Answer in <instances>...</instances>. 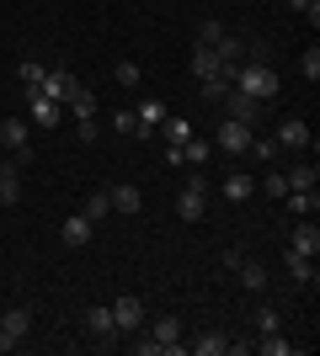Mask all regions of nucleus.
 <instances>
[{
	"label": "nucleus",
	"instance_id": "23",
	"mask_svg": "<svg viewBox=\"0 0 320 356\" xmlns=\"http://www.w3.org/2000/svg\"><path fill=\"white\" fill-rule=\"evenodd\" d=\"M283 176H289V192H315L320 170L315 165H294V170H283Z\"/></svg>",
	"mask_w": 320,
	"mask_h": 356
},
{
	"label": "nucleus",
	"instance_id": "7",
	"mask_svg": "<svg viewBox=\"0 0 320 356\" xmlns=\"http://www.w3.org/2000/svg\"><path fill=\"white\" fill-rule=\"evenodd\" d=\"M0 144L16 154V165H27L32 160V149H27V122H16V118H0Z\"/></svg>",
	"mask_w": 320,
	"mask_h": 356
},
{
	"label": "nucleus",
	"instance_id": "39",
	"mask_svg": "<svg viewBox=\"0 0 320 356\" xmlns=\"http://www.w3.org/2000/svg\"><path fill=\"white\" fill-rule=\"evenodd\" d=\"M96 134H102L96 118H75V138H80V144H96Z\"/></svg>",
	"mask_w": 320,
	"mask_h": 356
},
{
	"label": "nucleus",
	"instance_id": "8",
	"mask_svg": "<svg viewBox=\"0 0 320 356\" xmlns=\"http://www.w3.org/2000/svg\"><path fill=\"white\" fill-rule=\"evenodd\" d=\"M70 86H75V74L64 70V64H54V70H48V74H43V80H38V86H32V90H38V96H48V102H59V106H64V96H70Z\"/></svg>",
	"mask_w": 320,
	"mask_h": 356
},
{
	"label": "nucleus",
	"instance_id": "37",
	"mask_svg": "<svg viewBox=\"0 0 320 356\" xmlns=\"http://www.w3.org/2000/svg\"><path fill=\"white\" fill-rule=\"evenodd\" d=\"M112 80H118V86H139V64H134V59H118Z\"/></svg>",
	"mask_w": 320,
	"mask_h": 356
},
{
	"label": "nucleus",
	"instance_id": "12",
	"mask_svg": "<svg viewBox=\"0 0 320 356\" xmlns=\"http://www.w3.org/2000/svg\"><path fill=\"white\" fill-rule=\"evenodd\" d=\"M91 229H96V223L86 218V213H75V218H64L59 239H64V245H70V250H86V245H91Z\"/></svg>",
	"mask_w": 320,
	"mask_h": 356
},
{
	"label": "nucleus",
	"instance_id": "33",
	"mask_svg": "<svg viewBox=\"0 0 320 356\" xmlns=\"http://www.w3.org/2000/svg\"><path fill=\"white\" fill-rule=\"evenodd\" d=\"M224 43V22H203L198 27V48H219Z\"/></svg>",
	"mask_w": 320,
	"mask_h": 356
},
{
	"label": "nucleus",
	"instance_id": "22",
	"mask_svg": "<svg viewBox=\"0 0 320 356\" xmlns=\"http://www.w3.org/2000/svg\"><path fill=\"white\" fill-rule=\"evenodd\" d=\"M208 154H213V138H198V134H192V138L182 144V165H208Z\"/></svg>",
	"mask_w": 320,
	"mask_h": 356
},
{
	"label": "nucleus",
	"instance_id": "32",
	"mask_svg": "<svg viewBox=\"0 0 320 356\" xmlns=\"http://www.w3.org/2000/svg\"><path fill=\"white\" fill-rule=\"evenodd\" d=\"M43 74H48V70H43V64H38V59H22V64H16V80H22V86H27V90L38 86Z\"/></svg>",
	"mask_w": 320,
	"mask_h": 356
},
{
	"label": "nucleus",
	"instance_id": "20",
	"mask_svg": "<svg viewBox=\"0 0 320 356\" xmlns=\"http://www.w3.org/2000/svg\"><path fill=\"white\" fill-rule=\"evenodd\" d=\"M64 106H70L75 118H96V96H91V90H86V86H80V80H75V86H70V96H64Z\"/></svg>",
	"mask_w": 320,
	"mask_h": 356
},
{
	"label": "nucleus",
	"instance_id": "6",
	"mask_svg": "<svg viewBox=\"0 0 320 356\" xmlns=\"http://www.w3.org/2000/svg\"><path fill=\"white\" fill-rule=\"evenodd\" d=\"M251 134H257V128H245V122L224 118V128L213 134V149H224V154H245V144H251Z\"/></svg>",
	"mask_w": 320,
	"mask_h": 356
},
{
	"label": "nucleus",
	"instance_id": "31",
	"mask_svg": "<svg viewBox=\"0 0 320 356\" xmlns=\"http://www.w3.org/2000/svg\"><path fill=\"white\" fill-rule=\"evenodd\" d=\"M283 202H289V213H320V197L315 192H289Z\"/></svg>",
	"mask_w": 320,
	"mask_h": 356
},
{
	"label": "nucleus",
	"instance_id": "21",
	"mask_svg": "<svg viewBox=\"0 0 320 356\" xmlns=\"http://www.w3.org/2000/svg\"><path fill=\"white\" fill-rule=\"evenodd\" d=\"M229 80H235V64H224L219 74H208V80H203V102H224Z\"/></svg>",
	"mask_w": 320,
	"mask_h": 356
},
{
	"label": "nucleus",
	"instance_id": "30",
	"mask_svg": "<svg viewBox=\"0 0 320 356\" xmlns=\"http://www.w3.org/2000/svg\"><path fill=\"white\" fill-rule=\"evenodd\" d=\"M213 54H219V64H241V54H245V38H229V32H224V43L213 48Z\"/></svg>",
	"mask_w": 320,
	"mask_h": 356
},
{
	"label": "nucleus",
	"instance_id": "36",
	"mask_svg": "<svg viewBox=\"0 0 320 356\" xmlns=\"http://www.w3.org/2000/svg\"><path fill=\"white\" fill-rule=\"evenodd\" d=\"M261 186H267V197H289V176H283V170H267Z\"/></svg>",
	"mask_w": 320,
	"mask_h": 356
},
{
	"label": "nucleus",
	"instance_id": "34",
	"mask_svg": "<svg viewBox=\"0 0 320 356\" xmlns=\"http://www.w3.org/2000/svg\"><path fill=\"white\" fill-rule=\"evenodd\" d=\"M107 213H112V197H107V192H91V202H86V218H107Z\"/></svg>",
	"mask_w": 320,
	"mask_h": 356
},
{
	"label": "nucleus",
	"instance_id": "3",
	"mask_svg": "<svg viewBox=\"0 0 320 356\" xmlns=\"http://www.w3.org/2000/svg\"><path fill=\"white\" fill-rule=\"evenodd\" d=\"M27 335H32V309H22V303H16V309L0 314V351H16Z\"/></svg>",
	"mask_w": 320,
	"mask_h": 356
},
{
	"label": "nucleus",
	"instance_id": "9",
	"mask_svg": "<svg viewBox=\"0 0 320 356\" xmlns=\"http://www.w3.org/2000/svg\"><path fill=\"white\" fill-rule=\"evenodd\" d=\"M273 138H277L283 149H294V154H305V149H310V122H305V118H283Z\"/></svg>",
	"mask_w": 320,
	"mask_h": 356
},
{
	"label": "nucleus",
	"instance_id": "24",
	"mask_svg": "<svg viewBox=\"0 0 320 356\" xmlns=\"http://www.w3.org/2000/svg\"><path fill=\"white\" fill-rule=\"evenodd\" d=\"M219 70H224V64H219L213 48H192V74H198V80H208V74H219Z\"/></svg>",
	"mask_w": 320,
	"mask_h": 356
},
{
	"label": "nucleus",
	"instance_id": "27",
	"mask_svg": "<svg viewBox=\"0 0 320 356\" xmlns=\"http://www.w3.org/2000/svg\"><path fill=\"white\" fill-rule=\"evenodd\" d=\"M112 213H139V186H112Z\"/></svg>",
	"mask_w": 320,
	"mask_h": 356
},
{
	"label": "nucleus",
	"instance_id": "16",
	"mask_svg": "<svg viewBox=\"0 0 320 356\" xmlns=\"http://www.w3.org/2000/svg\"><path fill=\"white\" fill-rule=\"evenodd\" d=\"M16 202H22V170L0 165V208H16Z\"/></svg>",
	"mask_w": 320,
	"mask_h": 356
},
{
	"label": "nucleus",
	"instance_id": "4",
	"mask_svg": "<svg viewBox=\"0 0 320 356\" xmlns=\"http://www.w3.org/2000/svg\"><path fill=\"white\" fill-rule=\"evenodd\" d=\"M150 341L160 346V356H182V319H176V314H160L150 325Z\"/></svg>",
	"mask_w": 320,
	"mask_h": 356
},
{
	"label": "nucleus",
	"instance_id": "10",
	"mask_svg": "<svg viewBox=\"0 0 320 356\" xmlns=\"http://www.w3.org/2000/svg\"><path fill=\"white\" fill-rule=\"evenodd\" d=\"M86 325H91L96 346H118V325H112V309H107V303H96V309L86 314Z\"/></svg>",
	"mask_w": 320,
	"mask_h": 356
},
{
	"label": "nucleus",
	"instance_id": "41",
	"mask_svg": "<svg viewBox=\"0 0 320 356\" xmlns=\"http://www.w3.org/2000/svg\"><path fill=\"white\" fill-rule=\"evenodd\" d=\"M257 325H261V330H277V325H283V314H277V309H273V303H267V309H261V314H257Z\"/></svg>",
	"mask_w": 320,
	"mask_h": 356
},
{
	"label": "nucleus",
	"instance_id": "29",
	"mask_svg": "<svg viewBox=\"0 0 320 356\" xmlns=\"http://www.w3.org/2000/svg\"><path fill=\"white\" fill-rule=\"evenodd\" d=\"M192 351H198V356H219V351H229V341L219 335V330H208V335H198V341H192Z\"/></svg>",
	"mask_w": 320,
	"mask_h": 356
},
{
	"label": "nucleus",
	"instance_id": "19",
	"mask_svg": "<svg viewBox=\"0 0 320 356\" xmlns=\"http://www.w3.org/2000/svg\"><path fill=\"white\" fill-rule=\"evenodd\" d=\"M245 154H251V160H261V165H273L277 154H283V144H277L273 134H251V144H245Z\"/></svg>",
	"mask_w": 320,
	"mask_h": 356
},
{
	"label": "nucleus",
	"instance_id": "25",
	"mask_svg": "<svg viewBox=\"0 0 320 356\" xmlns=\"http://www.w3.org/2000/svg\"><path fill=\"white\" fill-rule=\"evenodd\" d=\"M134 118H139V128H150V134H155V128L166 122V102H139Z\"/></svg>",
	"mask_w": 320,
	"mask_h": 356
},
{
	"label": "nucleus",
	"instance_id": "42",
	"mask_svg": "<svg viewBox=\"0 0 320 356\" xmlns=\"http://www.w3.org/2000/svg\"><path fill=\"white\" fill-rule=\"evenodd\" d=\"M289 6H294V11H299V16H310V22H315V16H320V6H315V0H289Z\"/></svg>",
	"mask_w": 320,
	"mask_h": 356
},
{
	"label": "nucleus",
	"instance_id": "1",
	"mask_svg": "<svg viewBox=\"0 0 320 356\" xmlns=\"http://www.w3.org/2000/svg\"><path fill=\"white\" fill-rule=\"evenodd\" d=\"M235 90H245V96H257V102H273L277 90H283V80H277L273 64H235V80H229Z\"/></svg>",
	"mask_w": 320,
	"mask_h": 356
},
{
	"label": "nucleus",
	"instance_id": "14",
	"mask_svg": "<svg viewBox=\"0 0 320 356\" xmlns=\"http://www.w3.org/2000/svg\"><path fill=\"white\" fill-rule=\"evenodd\" d=\"M235 277H241V287H245V293H267V266H261V261H251V255H241Z\"/></svg>",
	"mask_w": 320,
	"mask_h": 356
},
{
	"label": "nucleus",
	"instance_id": "43",
	"mask_svg": "<svg viewBox=\"0 0 320 356\" xmlns=\"http://www.w3.org/2000/svg\"><path fill=\"white\" fill-rule=\"evenodd\" d=\"M0 213H6V208H0Z\"/></svg>",
	"mask_w": 320,
	"mask_h": 356
},
{
	"label": "nucleus",
	"instance_id": "5",
	"mask_svg": "<svg viewBox=\"0 0 320 356\" xmlns=\"http://www.w3.org/2000/svg\"><path fill=\"white\" fill-rule=\"evenodd\" d=\"M107 309H112V325H118V335H134V330L144 325V303H139V298H112Z\"/></svg>",
	"mask_w": 320,
	"mask_h": 356
},
{
	"label": "nucleus",
	"instance_id": "38",
	"mask_svg": "<svg viewBox=\"0 0 320 356\" xmlns=\"http://www.w3.org/2000/svg\"><path fill=\"white\" fill-rule=\"evenodd\" d=\"M112 128H118V134H139V138L150 134V128H139V118H134V112H118V118H112Z\"/></svg>",
	"mask_w": 320,
	"mask_h": 356
},
{
	"label": "nucleus",
	"instance_id": "35",
	"mask_svg": "<svg viewBox=\"0 0 320 356\" xmlns=\"http://www.w3.org/2000/svg\"><path fill=\"white\" fill-rule=\"evenodd\" d=\"M299 70H305V80H310V86L320 80V48H315V43L305 48V59H299Z\"/></svg>",
	"mask_w": 320,
	"mask_h": 356
},
{
	"label": "nucleus",
	"instance_id": "13",
	"mask_svg": "<svg viewBox=\"0 0 320 356\" xmlns=\"http://www.w3.org/2000/svg\"><path fill=\"white\" fill-rule=\"evenodd\" d=\"M224 197L229 202H251V197H257V176H251V170H229L224 176Z\"/></svg>",
	"mask_w": 320,
	"mask_h": 356
},
{
	"label": "nucleus",
	"instance_id": "17",
	"mask_svg": "<svg viewBox=\"0 0 320 356\" xmlns=\"http://www.w3.org/2000/svg\"><path fill=\"white\" fill-rule=\"evenodd\" d=\"M176 213H182V223L208 218V197H203V192H187V186H182V197H176Z\"/></svg>",
	"mask_w": 320,
	"mask_h": 356
},
{
	"label": "nucleus",
	"instance_id": "15",
	"mask_svg": "<svg viewBox=\"0 0 320 356\" xmlns=\"http://www.w3.org/2000/svg\"><path fill=\"white\" fill-rule=\"evenodd\" d=\"M289 250H299V255H320V229H315L310 218L294 223V245H289Z\"/></svg>",
	"mask_w": 320,
	"mask_h": 356
},
{
	"label": "nucleus",
	"instance_id": "18",
	"mask_svg": "<svg viewBox=\"0 0 320 356\" xmlns=\"http://www.w3.org/2000/svg\"><path fill=\"white\" fill-rule=\"evenodd\" d=\"M283 266H289V277H294L299 287H315V261H310V255L289 250V255H283Z\"/></svg>",
	"mask_w": 320,
	"mask_h": 356
},
{
	"label": "nucleus",
	"instance_id": "11",
	"mask_svg": "<svg viewBox=\"0 0 320 356\" xmlns=\"http://www.w3.org/2000/svg\"><path fill=\"white\" fill-rule=\"evenodd\" d=\"M27 96H32V128H59L64 122L59 102H48V96H38V90H27Z\"/></svg>",
	"mask_w": 320,
	"mask_h": 356
},
{
	"label": "nucleus",
	"instance_id": "26",
	"mask_svg": "<svg viewBox=\"0 0 320 356\" xmlns=\"http://www.w3.org/2000/svg\"><path fill=\"white\" fill-rule=\"evenodd\" d=\"M160 134H166V144H187V138H192V122H187V118H171V112H166Z\"/></svg>",
	"mask_w": 320,
	"mask_h": 356
},
{
	"label": "nucleus",
	"instance_id": "28",
	"mask_svg": "<svg viewBox=\"0 0 320 356\" xmlns=\"http://www.w3.org/2000/svg\"><path fill=\"white\" fill-rule=\"evenodd\" d=\"M257 351H261V356H289V351H294V341H283V335H277V330H261V341H257Z\"/></svg>",
	"mask_w": 320,
	"mask_h": 356
},
{
	"label": "nucleus",
	"instance_id": "40",
	"mask_svg": "<svg viewBox=\"0 0 320 356\" xmlns=\"http://www.w3.org/2000/svg\"><path fill=\"white\" fill-rule=\"evenodd\" d=\"M182 186H187V192H203V197H208V176H203L198 165H192V170H187V181H182Z\"/></svg>",
	"mask_w": 320,
	"mask_h": 356
},
{
	"label": "nucleus",
	"instance_id": "2",
	"mask_svg": "<svg viewBox=\"0 0 320 356\" xmlns=\"http://www.w3.org/2000/svg\"><path fill=\"white\" fill-rule=\"evenodd\" d=\"M224 118L245 122V128H261V118H267V102H257V96H245V90L229 86V90H224Z\"/></svg>",
	"mask_w": 320,
	"mask_h": 356
}]
</instances>
